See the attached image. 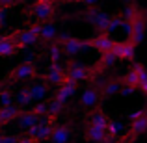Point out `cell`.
<instances>
[{"label":"cell","instance_id":"cell-1","mask_svg":"<svg viewBox=\"0 0 147 143\" xmlns=\"http://www.w3.org/2000/svg\"><path fill=\"white\" fill-rule=\"evenodd\" d=\"M123 19L125 22L123 24L127 26V41L132 43L134 47L144 41L145 32H147V17H145V11L138 6L136 2H130L127 4V9L123 13Z\"/></svg>","mask_w":147,"mask_h":143},{"label":"cell","instance_id":"cell-2","mask_svg":"<svg viewBox=\"0 0 147 143\" xmlns=\"http://www.w3.org/2000/svg\"><path fill=\"white\" fill-rule=\"evenodd\" d=\"M39 76V73H37V67L36 63H34L32 60L28 61H22V63H19L17 67H13L9 73L6 75V84L9 86V84H19V82H26V80H32V78H37Z\"/></svg>","mask_w":147,"mask_h":143},{"label":"cell","instance_id":"cell-3","mask_svg":"<svg viewBox=\"0 0 147 143\" xmlns=\"http://www.w3.org/2000/svg\"><path fill=\"white\" fill-rule=\"evenodd\" d=\"M56 0H34V4L28 9H24V13L41 22L52 21L56 17Z\"/></svg>","mask_w":147,"mask_h":143},{"label":"cell","instance_id":"cell-4","mask_svg":"<svg viewBox=\"0 0 147 143\" xmlns=\"http://www.w3.org/2000/svg\"><path fill=\"white\" fill-rule=\"evenodd\" d=\"M39 26H41V21H36L32 24H28L26 28L15 30V39H17V45L21 50L39 43Z\"/></svg>","mask_w":147,"mask_h":143},{"label":"cell","instance_id":"cell-5","mask_svg":"<svg viewBox=\"0 0 147 143\" xmlns=\"http://www.w3.org/2000/svg\"><path fill=\"white\" fill-rule=\"evenodd\" d=\"M144 132H147V117L144 113V108H142V110H138L136 113L130 115V126H129V130H127L125 138L130 143H134L136 138H140Z\"/></svg>","mask_w":147,"mask_h":143},{"label":"cell","instance_id":"cell-6","mask_svg":"<svg viewBox=\"0 0 147 143\" xmlns=\"http://www.w3.org/2000/svg\"><path fill=\"white\" fill-rule=\"evenodd\" d=\"M54 43L60 45L61 54H67L69 58L76 56L80 50L88 48V41L86 39H78V37H60L58 36L56 39H54Z\"/></svg>","mask_w":147,"mask_h":143},{"label":"cell","instance_id":"cell-7","mask_svg":"<svg viewBox=\"0 0 147 143\" xmlns=\"http://www.w3.org/2000/svg\"><path fill=\"white\" fill-rule=\"evenodd\" d=\"M90 86L84 89L82 97H80V104H82L84 110H91V108H97L100 102V91H99V80H90Z\"/></svg>","mask_w":147,"mask_h":143},{"label":"cell","instance_id":"cell-8","mask_svg":"<svg viewBox=\"0 0 147 143\" xmlns=\"http://www.w3.org/2000/svg\"><path fill=\"white\" fill-rule=\"evenodd\" d=\"M65 73H67V78L73 80V82H90L93 80V75H91V67L88 65H80V63H75V61H69V65L65 67Z\"/></svg>","mask_w":147,"mask_h":143},{"label":"cell","instance_id":"cell-9","mask_svg":"<svg viewBox=\"0 0 147 143\" xmlns=\"http://www.w3.org/2000/svg\"><path fill=\"white\" fill-rule=\"evenodd\" d=\"M136 48L132 43L129 41H114L112 45V52L117 60H125V61H134L136 60Z\"/></svg>","mask_w":147,"mask_h":143},{"label":"cell","instance_id":"cell-10","mask_svg":"<svg viewBox=\"0 0 147 143\" xmlns=\"http://www.w3.org/2000/svg\"><path fill=\"white\" fill-rule=\"evenodd\" d=\"M73 134H75V130H73V126L69 123H61V125L56 123L49 136V141L50 143H69L73 140Z\"/></svg>","mask_w":147,"mask_h":143},{"label":"cell","instance_id":"cell-11","mask_svg":"<svg viewBox=\"0 0 147 143\" xmlns=\"http://www.w3.org/2000/svg\"><path fill=\"white\" fill-rule=\"evenodd\" d=\"M123 84H121V76H112V78L99 82V91H100V100L102 99H110L114 95H119Z\"/></svg>","mask_w":147,"mask_h":143},{"label":"cell","instance_id":"cell-12","mask_svg":"<svg viewBox=\"0 0 147 143\" xmlns=\"http://www.w3.org/2000/svg\"><path fill=\"white\" fill-rule=\"evenodd\" d=\"M115 60H117V58L114 56V52H112V50H108V52L100 54L99 60L95 61L93 65H90V67H91V75H93V80L99 78V76L102 75L104 71H108V69H110L112 65L115 63Z\"/></svg>","mask_w":147,"mask_h":143},{"label":"cell","instance_id":"cell-13","mask_svg":"<svg viewBox=\"0 0 147 143\" xmlns=\"http://www.w3.org/2000/svg\"><path fill=\"white\" fill-rule=\"evenodd\" d=\"M41 80H45V82H47L50 87H58V86H61V84L67 80V73H65V67H60V65H50V69L43 75V78H41Z\"/></svg>","mask_w":147,"mask_h":143},{"label":"cell","instance_id":"cell-14","mask_svg":"<svg viewBox=\"0 0 147 143\" xmlns=\"http://www.w3.org/2000/svg\"><path fill=\"white\" fill-rule=\"evenodd\" d=\"M19 45L15 39V30L11 34H4L0 36V58H7V56H15L19 52Z\"/></svg>","mask_w":147,"mask_h":143},{"label":"cell","instance_id":"cell-15","mask_svg":"<svg viewBox=\"0 0 147 143\" xmlns=\"http://www.w3.org/2000/svg\"><path fill=\"white\" fill-rule=\"evenodd\" d=\"M86 41H88V47L97 50L99 54H104V52H108V50H112V45H114V39H112L108 34H97L95 37L86 39Z\"/></svg>","mask_w":147,"mask_h":143},{"label":"cell","instance_id":"cell-16","mask_svg":"<svg viewBox=\"0 0 147 143\" xmlns=\"http://www.w3.org/2000/svg\"><path fill=\"white\" fill-rule=\"evenodd\" d=\"M84 138L90 143H104L106 141V130L91 125V123H84Z\"/></svg>","mask_w":147,"mask_h":143},{"label":"cell","instance_id":"cell-17","mask_svg":"<svg viewBox=\"0 0 147 143\" xmlns=\"http://www.w3.org/2000/svg\"><path fill=\"white\" fill-rule=\"evenodd\" d=\"M58 37V26L50 21L41 22L39 26V43L41 45H50Z\"/></svg>","mask_w":147,"mask_h":143},{"label":"cell","instance_id":"cell-18","mask_svg":"<svg viewBox=\"0 0 147 143\" xmlns=\"http://www.w3.org/2000/svg\"><path fill=\"white\" fill-rule=\"evenodd\" d=\"M76 87H78V84L67 78L63 84H61V86H58V89H56V95H54V99H58L60 102H67V100L71 99L73 95H75Z\"/></svg>","mask_w":147,"mask_h":143},{"label":"cell","instance_id":"cell-19","mask_svg":"<svg viewBox=\"0 0 147 143\" xmlns=\"http://www.w3.org/2000/svg\"><path fill=\"white\" fill-rule=\"evenodd\" d=\"M15 121H17L19 128H22V130L26 132L30 126H34V125H37V123H39V117H37V115L34 113L32 110H21Z\"/></svg>","mask_w":147,"mask_h":143},{"label":"cell","instance_id":"cell-20","mask_svg":"<svg viewBox=\"0 0 147 143\" xmlns=\"http://www.w3.org/2000/svg\"><path fill=\"white\" fill-rule=\"evenodd\" d=\"M54 125H56V117H54V115H47V119H45L41 125H37L36 140L37 141H49V136H50V132H52Z\"/></svg>","mask_w":147,"mask_h":143},{"label":"cell","instance_id":"cell-21","mask_svg":"<svg viewBox=\"0 0 147 143\" xmlns=\"http://www.w3.org/2000/svg\"><path fill=\"white\" fill-rule=\"evenodd\" d=\"M19 111H21L19 106H11V104L2 106L0 108V126H6V125H9L11 121H15L17 115H19Z\"/></svg>","mask_w":147,"mask_h":143},{"label":"cell","instance_id":"cell-22","mask_svg":"<svg viewBox=\"0 0 147 143\" xmlns=\"http://www.w3.org/2000/svg\"><path fill=\"white\" fill-rule=\"evenodd\" d=\"M86 123H91V125L100 126V128L106 130L108 123H110V117H108L104 111H100V110H93V111H90V113H88V121Z\"/></svg>","mask_w":147,"mask_h":143},{"label":"cell","instance_id":"cell-23","mask_svg":"<svg viewBox=\"0 0 147 143\" xmlns=\"http://www.w3.org/2000/svg\"><path fill=\"white\" fill-rule=\"evenodd\" d=\"M132 69L136 71V76H138V89L144 91L147 97V69H145V65H142L140 61H134Z\"/></svg>","mask_w":147,"mask_h":143},{"label":"cell","instance_id":"cell-24","mask_svg":"<svg viewBox=\"0 0 147 143\" xmlns=\"http://www.w3.org/2000/svg\"><path fill=\"white\" fill-rule=\"evenodd\" d=\"M28 89H30V93H32V99H34V100H41V99H45V97L49 95L50 86L45 82V80H41L39 84H34V86H30Z\"/></svg>","mask_w":147,"mask_h":143},{"label":"cell","instance_id":"cell-25","mask_svg":"<svg viewBox=\"0 0 147 143\" xmlns=\"http://www.w3.org/2000/svg\"><path fill=\"white\" fill-rule=\"evenodd\" d=\"M47 110H49L47 115H54V117H58V115L65 110V102H60L58 99L52 97L50 100H47Z\"/></svg>","mask_w":147,"mask_h":143},{"label":"cell","instance_id":"cell-26","mask_svg":"<svg viewBox=\"0 0 147 143\" xmlns=\"http://www.w3.org/2000/svg\"><path fill=\"white\" fill-rule=\"evenodd\" d=\"M32 93H30V89L28 87H22L21 91H19V95H17V102H19V108L21 106H30L32 104Z\"/></svg>","mask_w":147,"mask_h":143},{"label":"cell","instance_id":"cell-27","mask_svg":"<svg viewBox=\"0 0 147 143\" xmlns=\"http://www.w3.org/2000/svg\"><path fill=\"white\" fill-rule=\"evenodd\" d=\"M50 65H58V61H60V58H61V48H60V45L58 43H50Z\"/></svg>","mask_w":147,"mask_h":143},{"label":"cell","instance_id":"cell-28","mask_svg":"<svg viewBox=\"0 0 147 143\" xmlns=\"http://www.w3.org/2000/svg\"><path fill=\"white\" fill-rule=\"evenodd\" d=\"M32 111L37 115V117H43V115H47L49 113V110H47V102H41V104H36V106L32 108Z\"/></svg>","mask_w":147,"mask_h":143},{"label":"cell","instance_id":"cell-29","mask_svg":"<svg viewBox=\"0 0 147 143\" xmlns=\"http://www.w3.org/2000/svg\"><path fill=\"white\" fill-rule=\"evenodd\" d=\"M22 0H0V9H9V7L19 6Z\"/></svg>","mask_w":147,"mask_h":143},{"label":"cell","instance_id":"cell-30","mask_svg":"<svg viewBox=\"0 0 147 143\" xmlns=\"http://www.w3.org/2000/svg\"><path fill=\"white\" fill-rule=\"evenodd\" d=\"M73 2H78V4H84L86 7H90V6H95L97 2H100V0H73Z\"/></svg>","mask_w":147,"mask_h":143},{"label":"cell","instance_id":"cell-31","mask_svg":"<svg viewBox=\"0 0 147 143\" xmlns=\"http://www.w3.org/2000/svg\"><path fill=\"white\" fill-rule=\"evenodd\" d=\"M19 143H39L36 140V138H30V136H22V138H19Z\"/></svg>","mask_w":147,"mask_h":143},{"label":"cell","instance_id":"cell-32","mask_svg":"<svg viewBox=\"0 0 147 143\" xmlns=\"http://www.w3.org/2000/svg\"><path fill=\"white\" fill-rule=\"evenodd\" d=\"M2 143H19V136H4Z\"/></svg>","mask_w":147,"mask_h":143},{"label":"cell","instance_id":"cell-33","mask_svg":"<svg viewBox=\"0 0 147 143\" xmlns=\"http://www.w3.org/2000/svg\"><path fill=\"white\" fill-rule=\"evenodd\" d=\"M7 87V84H6V80H0V95H2V91Z\"/></svg>","mask_w":147,"mask_h":143},{"label":"cell","instance_id":"cell-34","mask_svg":"<svg viewBox=\"0 0 147 143\" xmlns=\"http://www.w3.org/2000/svg\"><path fill=\"white\" fill-rule=\"evenodd\" d=\"M115 143H130V141H129V140H127V138H125V136H123V138H121V140H119V141H115Z\"/></svg>","mask_w":147,"mask_h":143},{"label":"cell","instance_id":"cell-35","mask_svg":"<svg viewBox=\"0 0 147 143\" xmlns=\"http://www.w3.org/2000/svg\"><path fill=\"white\" fill-rule=\"evenodd\" d=\"M4 136H6V134H4L2 130H0V143H2V140H4Z\"/></svg>","mask_w":147,"mask_h":143},{"label":"cell","instance_id":"cell-36","mask_svg":"<svg viewBox=\"0 0 147 143\" xmlns=\"http://www.w3.org/2000/svg\"><path fill=\"white\" fill-rule=\"evenodd\" d=\"M125 4H130V2H136V0H123Z\"/></svg>","mask_w":147,"mask_h":143},{"label":"cell","instance_id":"cell-37","mask_svg":"<svg viewBox=\"0 0 147 143\" xmlns=\"http://www.w3.org/2000/svg\"><path fill=\"white\" fill-rule=\"evenodd\" d=\"M56 2H73V0H56Z\"/></svg>","mask_w":147,"mask_h":143},{"label":"cell","instance_id":"cell-38","mask_svg":"<svg viewBox=\"0 0 147 143\" xmlns=\"http://www.w3.org/2000/svg\"><path fill=\"white\" fill-rule=\"evenodd\" d=\"M144 113H145V117H147V106L144 108Z\"/></svg>","mask_w":147,"mask_h":143}]
</instances>
